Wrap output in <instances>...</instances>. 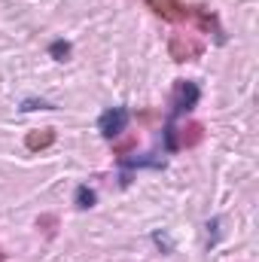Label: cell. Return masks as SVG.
I'll return each mask as SVG.
<instances>
[{"instance_id": "cell-5", "label": "cell", "mask_w": 259, "mask_h": 262, "mask_svg": "<svg viewBox=\"0 0 259 262\" xmlns=\"http://www.w3.org/2000/svg\"><path fill=\"white\" fill-rule=\"evenodd\" d=\"M198 52H201V46H198V43H183L180 37H174V40H171V55H174L177 61H186L189 55H198Z\"/></svg>"}, {"instance_id": "cell-7", "label": "cell", "mask_w": 259, "mask_h": 262, "mask_svg": "<svg viewBox=\"0 0 259 262\" xmlns=\"http://www.w3.org/2000/svg\"><path fill=\"white\" fill-rule=\"evenodd\" d=\"M70 52H73V49H70V43H67V40H52V43H49V55H52L55 61H67V58H70Z\"/></svg>"}, {"instance_id": "cell-1", "label": "cell", "mask_w": 259, "mask_h": 262, "mask_svg": "<svg viewBox=\"0 0 259 262\" xmlns=\"http://www.w3.org/2000/svg\"><path fill=\"white\" fill-rule=\"evenodd\" d=\"M128 125V110L125 107H110V110H104L101 116H98V131L107 137V140H113V137H119L122 131Z\"/></svg>"}, {"instance_id": "cell-6", "label": "cell", "mask_w": 259, "mask_h": 262, "mask_svg": "<svg viewBox=\"0 0 259 262\" xmlns=\"http://www.w3.org/2000/svg\"><path fill=\"white\" fill-rule=\"evenodd\" d=\"M95 201H98V195H95V189H89V186H76V192H73V204L76 207H95Z\"/></svg>"}, {"instance_id": "cell-2", "label": "cell", "mask_w": 259, "mask_h": 262, "mask_svg": "<svg viewBox=\"0 0 259 262\" xmlns=\"http://www.w3.org/2000/svg\"><path fill=\"white\" fill-rule=\"evenodd\" d=\"M198 98H201L198 85L189 82V79H180V82H177V89H174V110H171V119H177V116L189 113L195 104H198Z\"/></svg>"}, {"instance_id": "cell-8", "label": "cell", "mask_w": 259, "mask_h": 262, "mask_svg": "<svg viewBox=\"0 0 259 262\" xmlns=\"http://www.w3.org/2000/svg\"><path fill=\"white\" fill-rule=\"evenodd\" d=\"M18 110H21V113H31V110H55V104H49V101H43V98H25Z\"/></svg>"}, {"instance_id": "cell-9", "label": "cell", "mask_w": 259, "mask_h": 262, "mask_svg": "<svg viewBox=\"0 0 259 262\" xmlns=\"http://www.w3.org/2000/svg\"><path fill=\"white\" fill-rule=\"evenodd\" d=\"M153 244H156V247H162L165 253H171V238H168V235H162V232H153Z\"/></svg>"}, {"instance_id": "cell-3", "label": "cell", "mask_w": 259, "mask_h": 262, "mask_svg": "<svg viewBox=\"0 0 259 262\" xmlns=\"http://www.w3.org/2000/svg\"><path fill=\"white\" fill-rule=\"evenodd\" d=\"M153 6V12H159L162 18H171V21H180L186 18V6H180L177 0H146Z\"/></svg>"}, {"instance_id": "cell-4", "label": "cell", "mask_w": 259, "mask_h": 262, "mask_svg": "<svg viewBox=\"0 0 259 262\" xmlns=\"http://www.w3.org/2000/svg\"><path fill=\"white\" fill-rule=\"evenodd\" d=\"M28 149H46V146H52L55 143V131L52 128H43V131H34V134H28Z\"/></svg>"}]
</instances>
